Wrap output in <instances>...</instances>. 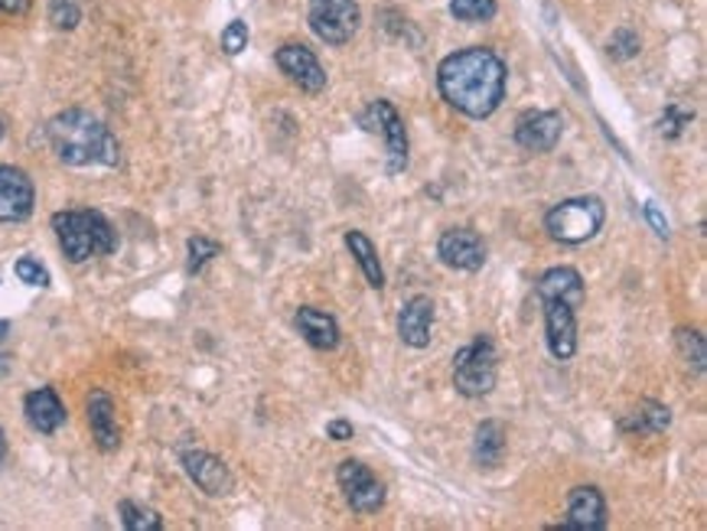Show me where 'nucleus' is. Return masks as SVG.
<instances>
[{"label":"nucleus","mask_w":707,"mask_h":531,"mask_svg":"<svg viewBox=\"0 0 707 531\" xmlns=\"http://www.w3.org/2000/svg\"><path fill=\"white\" fill-rule=\"evenodd\" d=\"M505 62L486 47L451 52L437 66V89L444 101L466 118H489L505 98Z\"/></svg>","instance_id":"obj_1"},{"label":"nucleus","mask_w":707,"mask_h":531,"mask_svg":"<svg viewBox=\"0 0 707 531\" xmlns=\"http://www.w3.org/2000/svg\"><path fill=\"white\" fill-rule=\"evenodd\" d=\"M47 138L65 167H118L121 160V147L108 124L85 108L59 111L47 124Z\"/></svg>","instance_id":"obj_2"},{"label":"nucleus","mask_w":707,"mask_h":531,"mask_svg":"<svg viewBox=\"0 0 707 531\" xmlns=\"http://www.w3.org/2000/svg\"><path fill=\"white\" fill-rule=\"evenodd\" d=\"M52 229L55 239L62 244V254L75 264L99 258V254H111L118 248V236L111 229V222L95 212V209H65L52 216Z\"/></svg>","instance_id":"obj_3"},{"label":"nucleus","mask_w":707,"mask_h":531,"mask_svg":"<svg viewBox=\"0 0 707 531\" xmlns=\"http://www.w3.org/2000/svg\"><path fill=\"white\" fill-rule=\"evenodd\" d=\"M606 206L600 196H574L557 202L555 209H548L545 216V229L548 236L560 244H584L597 239V232L604 229Z\"/></svg>","instance_id":"obj_4"},{"label":"nucleus","mask_w":707,"mask_h":531,"mask_svg":"<svg viewBox=\"0 0 707 531\" xmlns=\"http://www.w3.org/2000/svg\"><path fill=\"white\" fill-rule=\"evenodd\" d=\"M496 372H499V355L493 339L476 337L463 349H456L454 388L463 398H486L496 388Z\"/></svg>","instance_id":"obj_5"},{"label":"nucleus","mask_w":707,"mask_h":531,"mask_svg":"<svg viewBox=\"0 0 707 531\" xmlns=\"http://www.w3.org/2000/svg\"><path fill=\"white\" fill-rule=\"evenodd\" d=\"M362 128L365 131H375V134H382V141H385V170L395 177V173H402L404 167H407V131H404V121L402 114H398V108L392 104V101H372L368 108H365V114H362Z\"/></svg>","instance_id":"obj_6"},{"label":"nucleus","mask_w":707,"mask_h":531,"mask_svg":"<svg viewBox=\"0 0 707 531\" xmlns=\"http://www.w3.org/2000/svg\"><path fill=\"white\" fill-rule=\"evenodd\" d=\"M306 17H310V30L330 47L350 43L362 20L355 0H310Z\"/></svg>","instance_id":"obj_7"},{"label":"nucleus","mask_w":707,"mask_h":531,"mask_svg":"<svg viewBox=\"0 0 707 531\" xmlns=\"http://www.w3.org/2000/svg\"><path fill=\"white\" fill-rule=\"evenodd\" d=\"M336 480H340V489H343L350 509L358 515H372L385 505V485L378 483V477L365 463L343 460L340 470H336Z\"/></svg>","instance_id":"obj_8"},{"label":"nucleus","mask_w":707,"mask_h":531,"mask_svg":"<svg viewBox=\"0 0 707 531\" xmlns=\"http://www.w3.org/2000/svg\"><path fill=\"white\" fill-rule=\"evenodd\" d=\"M545 307V337H548V349L557 362L574 359L577 352V307H570L560 297H538Z\"/></svg>","instance_id":"obj_9"},{"label":"nucleus","mask_w":707,"mask_h":531,"mask_svg":"<svg viewBox=\"0 0 707 531\" xmlns=\"http://www.w3.org/2000/svg\"><path fill=\"white\" fill-rule=\"evenodd\" d=\"M274 62L306 96H320L326 89V72H323L320 59L306 47H301V43H284V47L274 52Z\"/></svg>","instance_id":"obj_10"},{"label":"nucleus","mask_w":707,"mask_h":531,"mask_svg":"<svg viewBox=\"0 0 707 531\" xmlns=\"http://www.w3.org/2000/svg\"><path fill=\"white\" fill-rule=\"evenodd\" d=\"M37 190L33 180L20 170L3 163L0 167V222H27L33 216Z\"/></svg>","instance_id":"obj_11"},{"label":"nucleus","mask_w":707,"mask_h":531,"mask_svg":"<svg viewBox=\"0 0 707 531\" xmlns=\"http://www.w3.org/2000/svg\"><path fill=\"white\" fill-rule=\"evenodd\" d=\"M564 134V118L560 111H525L515 124V144L532 153H548L555 150Z\"/></svg>","instance_id":"obj_12"},{"label":"nucleus","mask_w":707,"mask_h":531,"mask_svg":"<svg viewBox=\"0 0 707 531\" xmlns=\"http://www.w3.org/2000/svg\"><path fill=\"white\" fill-rule=\"evenodd\" d=\"M437 254L454 271H479L486 261V244L473 229H447L437 242Z\"/></svg>","instance_id":"obj_13"},{"label":"nucleus","mask_w":707,"mask_h":531,"mask_svg":"<svg viewBox=\"0 0 707 531\" xmlns=\"http://www.w3.org/2000/svg\"><path fill=\"white\" fill-rule=\"evenodd\" d=\"M560 529L600 531L606 529V502L597 485H577L567 495V519Z\"/></svg>","instance_id":"obj_14"},{"label":"nucleus","mask_w":707,"mask_h":531,"mask_svg":"<svg viewBox=\"0 0 707 531\" xmlns=\"http://www.w3.org/2000/svg\"><path fill=\"white\" fill-rule=\"evenodd\" d=\"M183 470L190 473V480L200 485L205 495H225L232 489V473L229 467L205 453V450H186L183 453Z\"/></svg>","instance_id":"obj_15"},{"label":"nucleus","mask_w":707,"mask_h":531,"mask_svg":"<svg viewBox=\"0 0 707 531\" xmlns=\"http://www.w3.org/2000/svg\"><path fill=\"white\" fill-rule=\"evenodd\" d=\"M85 411H89V428H92V437L99 443V450L104 453H114L121 447V431H118V418H114V401L108 391H89L85 398Z\"/></svg>","instance_id":"obj_16"},{"label":"nucleus","mask_w":707,"mask_h":531,"mask_svg":"<svg viewBox=\"0 0 707 531\" xmlns=\"http://www.w3.org/2000/svg\"><path fill=\"white\" fill-rule=\"evenodd\" d=\"M434 327V300L431 297H411L398 313V337L411 349H424L431 342Z\"/></svg>","instance_id":"obj_17"},{"label":"nucleus","mask_w":707,"mask_h":531,"mask_svg":"<svg viewBox=\"0 0 707 531\" xmlns=\"http://www.w3.org/2000/svg\"><path fill=\"white\" fill-rule=\"evenodd\" d=\"M23 414H27L30 428L40 431V434H55L65 424V408H62V401L52 388L30 391L27 401H23Z\"/></svg>","instance_id":"obj_18"},{"label":"nucleus","mask_w":707,"mask_h":531,"mask_svg":"<svg viewBox=\"0 0 707 531\" xmlns=\"http://www.w3.org/2000/svg\"><path fill=\"white\" fill-rule=\"evenodd\" d=\"M301 337L320 349V352H333L340 345V323L326 313V310H316V307H301L297 317H294Z\"/></svg>","instance_id":"obj_19"},{"label":"nucleus","mask_w":707,"mask_h":531,"mask_svg":"<svg viewBox=\"0 0 707 531\" xmlns=\"http://www.w3.org/2000/svg\"><path fill=\"white\" fill-rule=\"evenodd\" d=\"M535 290H538V297H560V300H567L570 307H584V297H587L584 278H580L577 268H548V271L538 278Z\"/></svg>","instance_id":"obj_20"},{"label":"nucleus","mask_w":707,"mask_h":531,"mask_svg":"<svg viewBox=\"0 0 707 531\" xmlns=\"http://www.w3.org/2000/svg\"><path fill=\"white\" fill-rule=\"evenodd\" d=\"M668 424H671V411H668L665 404L653 401V398H646V401H639V404L629 411V418H623V421H619V431L649 437V434H661Z\"/></svg>","instance_id":"obj_21"},{"label":"nucleus","mask_w":707,"mask_h":531,"mask_svg":"<svg viewBox=\"0 0 707 531\" xmlns=\"http://www.w3.org/2000/svg\"><path fill=\"white\" fill-rule=\"evenodd\" d=\"M346 248L353 251L355 264L362 268V274H365L368 288L372 290L385 288V271H382V261H378V251H375L372 239L353 229V232H346Z\"/></svg>","instance_id":"obj_22"},{"label":"nucleus","mask_w":707,"mask_h":531,"mask_svg":"<svg viewBox=\"0 0 707 531\" xmlns=\"http://www.w3.org/2000/svg\"><path fill=\"white\" fill-rule=\"evenodd\" d=\"M505 453V424L503 421H483L473 437V460L479 467H496Z\"/></svg>","instance_id":"obj_23"},{"label":"nucleus","mask_w":707,"mask_h":531,"mask_svg":"<svg viewBox=\"0 0 707 531\" xmlns=\"http://www.w3.org/2000/svg\"><path fill=\"white\" fill-rule=\"evenodd\" d=\"M118 512H121V525L128 531H160L163 529V519L151 512V509H144V505H138V502H131V499H124L121 505H118Z\"/></svg>","instance_id":"obj_24"},{"label":"nucleus","mask_w":707,"mask_h":531,"mask_svg":"<svg viewBox=\"0 0 707 531\" xmlns=\"http://www.w3.org/2000/svg\"><path fill=\"white\" fill-rule=\"evenodd\" d=\"M496 0H451V13L454 20H463V23H486L496 17Z\"/></svg>","instance_id":"obj_25"},{"label":"nucleus","mask_w":707,"mask_h":531,"mask_svg":"<svg viewBox=\"0 0 707 531\" xmlns=\"http://www.w3.org/2000/svg\"><path fill=\"white\" fill-rule=\"evenodd\" d=\"M678 349H681V355L688 359V365L695 362V372L701 375L705 372V337L698 333V330H678Z\"/></svg>","instance_id":"obj_26"},{"label":"nucleus","mask_w":707,"mask_h":531,"mask_svg":"<svg viewBox=\"0 0 707 531\" xmlns=\"http://www.w3.org/2000/svg\"><path fill=\"white\" fill-rule=\"evenodd\" d=\"M222 251V244L212 242V239H202V236H193L190 239V261H186V271L190 274H200L202 268L215 258Z\"/></svg>","instance_id":"obj_27"},{"label":"nucleus","mask_w":707,"mask_h":531,"mask_svg":"<svg viewBox=\"0 0 707 531\" xmlns=\"http://www.w3.org/2000/svg\"><path fill=\"white\" fill-rule=\"evenodd\" d=\"M50 20L55 30H75L82 20V10L75 0H50Z\"/></svg>","instance_id":"obj_28"},{"label":"nucleus","mask_w":707,"mask_h":531,"mask_svg":"<svg viewBox=\"0 0 707 531\" xmlns=\"http://www.w3.org/2000/svg\"><path fill=\"white\" fill-rule=\"evenodd\" d=\"M691 111H681V108H665V114H661V121H658V134L661 138H668V141H675V138H681V131L691 124Z\"/></svg>","instance_id":"obj_29"},{"label":"nucleus","mask_w":707,"mask_h":531,"mask_svg":"<svg viewBox=\"0 0 707 531\" xmlns=\"http://www.w3.org/2000/svg\"><path fill=\"white\" fill-rule=\"evenodd\" d=\"M13 271H17V278H20L23 284H30V288H50V271H47L37 258H20Z\"/></svg>","instance_id":"obj_30"},{"label":"nucleus","mask_w":707,"mask_h":531,"mask_svg":"<svg viewBox=\"0 0 707 531\" xmlns=\"http://www.w3.org/2000/svg\"><path fill=\"white\" fill-rule=\"evenodd\" d=\"M219 43H222V52H229V56H239L242 49L249 47V23H245V20H232V23L222 30Z\"/></svg>","instance_id":"obj_31"},{"label":"nucleus","mask_w":707,"mask_h":531,"mask_svg":"<svg viewBox=\"0 0 707 531\" xmlns=\"http://www.w3.org/2000/svg\"><path fill=\"white\" fill-rule=\"evenodd\" d=\"M639 52V37L633 33V30H619V33H613V40H609V56L613 59H633Z\"/></svg>","instance_id":"obj_32"},{"label":"nucleus","mask_w":707,"mask_h":531,"mask_svg":"<svg viewBox=\"0 0 707 531\" xmlns=\"http://www.w3.org/2000/svg\"><path fill=\"white\" fill-rule=\"evenodd\" d=\"M326 434L333 437V440H350V437H353V424L343 421V418H336V421L326 424Z\"/></svg>","instance_id":"obj_33"},{"label":"nucleus","mask_w":707,"mask_h":531,"mask_svg":"<svg viewBox=\"0 0 707 531\" xmlns=\"http://www.w3.org/2000/svg\"><path fill=\"white\" fill-rule=\"evenodd\" d=\"M646 219L653 222V229H656L658 239H668V222L661 219V212H658V209H656V206H653V202L646 206Z\"/></svg>","instance_id":"obj_34"},{"label":"nucleus","mask_w":707,"mask_h":531,"mask_svg":"<svg viewBox=\"0 0 707 531\" xmlns=\"http://www.w3.org/2000/svg\"><path fill=\"white\" fill-rule=\"evenodd\" d=\"M33 0H0V13H10V17H23L30 10Z\"/></svg>","instance_id":"obj_35"},{"label":"nucleus","mask_w":707,"mask_h":531,"mask_svg":"<svg viewBox=\"0 0 707 531\" xmlns=\"http://www.w3.org/2000/svg\"><path fill=\"white\" fill-rule=\"evenodd\" d=\"M10 375V355H0V379Z\"/></svg>","instance_id":"obj_36"},{"label":"nucleus","mask_w":707,"mask_h":531,"mask_svg":"<svg viewBox=\"0 0 707 531\" xmlns=\"http://www.w3.org/2000/svg\"><path fill=\"white\" fill-rule=\"evenodd\" d=\"M7 333H10V323H7V320H0V342L7 339Z\"/></svg>","instance_id":"obj_37"},{"label":"nucleus","mask_w":707,"mask_h":531,"mask_svg":"<svg viewBox=\"0 0 707 531\" xmlns=\"http://www.w3.org/2000/svg\"><path fill=\"white\" fill-rule=\"evenodd\" d=\"M3 453H7V440H3V431H0V463H3Z\"/></svg>","instance_id":"obj_38"},{"label":"nucleus","mask_w":707,"mask_h":531,"mask_svg":"<svg viewBox=\"0 0 707 531\" xmlns=\"http://www.w3.org/2000/svg\"><path fill=\"white\" fill-rule=\"evenodd\" d=\"M0 141H3V121H0Z\"/></svg>","instance_id":"obj_39"}]
</instances>
